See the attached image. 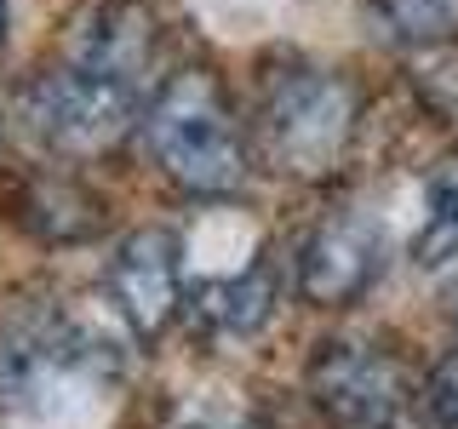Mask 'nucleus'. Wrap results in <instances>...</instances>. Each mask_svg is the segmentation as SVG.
Here are the masks:
<instances>
[{
  "label": "nucleus",
  "mask_w": 458,
  "mask_h": 429,
  "mask_svg": "<svg viewBox=\"0 0 458 429\" xmlns=\"http://www.w3.org/2000/svg\"><path fill=\"white\" fill-rule=\"evenodd\" d=\"M121 349L69 309H29L0 332V407L52 424L92 412L121 383Z\"/></svg>",
  "instance_id": "obj_1"
},
{
  "label": "nucleus",
  "mask_w": 458,
  "mask_h": 429,
  "mask_svg": "<svg viewBox=\"0 0 458 429\" xmlns=\"http://www.w3.org/2000/svg\"><path fill=\"white\" fill-rule=\"evenodd\" d=\"M143 143H149L155 166L190 195L218 200L235 195L247 178V143H241L229 92L212 69H178L155 92L143 114Z\"/></svg>",
  "instance_id": "obj_2"
},
{
  "label": "nucleus",
  "mask_w": 458,
  "mask_h": 429,
  "mask_svg": "<svg viewBox=\"0 0 458 429\" xmlns=\"http://www.w3.org/2000/svg\"><path fill=\"white\" fill-rule=\"evenodd\" d=\"M355 121H361V97L338 69L321 63H281L264 80V104H258V126L276 155L281 172L298 178H321L350 155Z\"/></svg>",
  "instance_id": "obj_3"
},
{
  "label": "nucleus",
  "mask_w": 458,
  "mask_h": 429,
  "mask_svg": "<svg viewBox=\"0 0 458 429\" xmlns=\"http://www.w3.org/2000/svg\"><path fill=\"white\" fill-rule=\"evenodd\" d=\"M143 86L149 80H132L121 69H104L92 57H69L64 69L40 75L35 86L23 92V121L35 138H47L52 149H69V155H92L114 143L132 126V114L143 104Z\"/></svg>",
  "instance_id": "obj_4"
},
{
  "label": "nucleus",
  "mask_w": 458,
  "mask_h": 429,
  "mask_svg": "<svg viewBox=\"0 0 458 429\" xmlns=\"http://www.w3.org/2000/svg\"><path fill=\"white\" fill-rule=\"evenodd\" d=\"M310 395L338 429H407L412 418V383L407 366L378 343H321L310 361Z\"/></svg>",
  "instance_id": "obj_5"
},
{
  "label": "nucleus",
  "mask_w": 458,
  "mask_h": 429,
  "mask_svg": "<svg viewBox=\"0 0 458 429\" xmlns=\"http://www.w3.org/2000/svg\"><path fill=\"white\" fill-rule=\"evenodd\" d=\"M109 309L132 326L138 338H161L183 304V247L172 229H138L114 247L104 269Z\"/></svg>",
  "instance_id": "obj_6"
},
{
  "label": "nucleus",
  "mask_w": 458,
  "mask_h": 429,
  "mask_svg": "<svg viewBox=\"0 0 458 429\" xmlns=\"http://www.w3.org/2000/svg\"><path fill=\"white\" fill-rule=\"evenodd\" d=\"M384 275V235L361 212H338L298 247V292L321 309L361 304Z\"/></svg>",
  "instance_id": "obj_7"
},
{
  "label": "nucleus",
  "mask_w": 458,
  "mask_h": 429,
  "mask_svg": "<svg viewBox=\"0 0 458 429\" xmlns=\"http://www.w3.org/2000/svg\"><path fill=\"white\" fill-rule=\"evenodd\" d=\"M276 304H281V281H276V269H269L264 257H247V264H235V269H212V275L195 286V298H190L195 321L207 326L212 338H252V332H264Z\"/></svg>",
  "instance_id": "obj_8"
},
{
  "label": "nucleus",
  "mask_w": 458,
  "mask_h": 429,
  "mask_svg": "<svg viewBox=\"0 0 458 429\" xmlns=\"http://www.w3.org/2000/svg\"><path fill=\"white\" fill-rule=\"evenodd\" d=\"M407 252L419 269L458 264V155L429 166V178L419 189V223H412Z\"/></svg>",
  "instance_id": "obj_9"
},
{
  "label": "nucleus",
  "mask_w": 458,
  "mask_h": 429,
  "mask_svg": "<svg viewBox=\"0 0 458 429\" xmlns=\"http://www.w3.org/2000/svg\"><path fill=\"white\" fill-rule=\"evenodd\" d=\"M372 12L401 46H447V40H458V0H372Z\"/></svg>",
  "instance_id": "obj_10"
},
{
  "label": "nucleus",
  "mask_w": 458,
  "mask_h": 429,
  "mask_svg": "<svg viewBox=\"0 0 458 429\" xmlns=\"http://www.w3.org/2000/svg\"><path fill=\"white\" fill-rule=\"evenodd\" d=\"M424 412L436 429H458V355H441L424 383Z\"/></svg>",
  "instance_id": "obj_11"
},
{
  "label": "nucleus",
  "mask_w": 458,
  "mask_h": 429,
  "mask_svg": "<svg viewBox=\"0 0 458 429\" xmlns=\"http://www.w3.org/2000/svg\"><path fill=\"white\" fill-rule=\"evenodd\" d=\"M183 429H258V424H247V418H195Z\"/></svg>",
  "instance_id": "obj_12"
},
{
  "label": "nucleus",
  "mask_w": 458,
  "mask_h": 429,
  "mask_svg": "<svg viewBox=\"0 0 458 429\" xmlns=\"http://www.w3.org/2000/svg\"><path fill=\"white\" fill-rule=\"evenodd\" d=\"M0 40H6V0H0Z\"/></svg>",
  "instance_id": "obj_13"
},
{
  "label": "nucleus",
  "mask_w": 458,
  "mask_h": 429,
  "mask_svg": "<svg viewBox=\"0 0 458 429\" xmlns=\"http://www.w3.org/2000/svg\"><path fill=\"white\" fill-rule=\"evenodd\" d=\"M453 321H458V292H453Z\"/></svg>",
  "instance_id": "obj_14"
}]
</instances>
